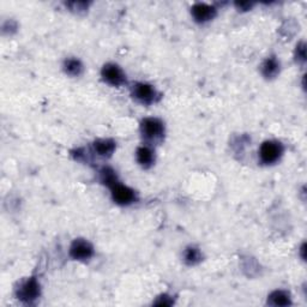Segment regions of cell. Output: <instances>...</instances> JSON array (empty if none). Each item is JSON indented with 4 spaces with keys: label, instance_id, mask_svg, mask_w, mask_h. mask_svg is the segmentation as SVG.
Masks as SVG:
<instances>
[{
    "label": "cell",
    "instance_id": "obj_1",
    "mask_svg": "<svg viewBox=\"0 0 307 307\" xmlns=\"http://www.w3.org/2000/svg\"><path fill=\"white\" fill-rule=\"evenodd\" d=\"M282 153H283V148L279 142H264L259 150L260 161L265 165H270V163L276 162L281 157Z\"/></svg>",
    "mask_w": 307,
    "mask_h": 307
},
{
    "label": "cell",
    "instance_id": "obj_2",
    "mask_svg": "<svg viewBox=\"0 0 307 307\" xmlns=\"http://www.w3.org/2000/svg\"><path fill=\"white\" fill-rule=\"evenodd\" d=\"M165 132V126L161 120L156 118H148L142 123V133L148 139H158L162 137Z\"/></svg>",
    "mask_w": 307,
    "mask_h": 307
},
{
    "label": "cell",
    "instance_id": "obj_3",
    "mask_svg": "<svg viewBox=\"0 0 307 307\" xmlns=\"http://www.w3.org/2000/svg\"><path fill=\"white\" fill-rule=\"evenodd\" d=\"M112 197L114 199V202H117L120 205H128L131 204L132 202H134L136 196H134V191L131 190L130 187L125 186V185H121L119 182H115L112 186Z\"/></svg>",
    "mask_w": 307,
    "mask_h": 307
},
{
    "label": "cell",
    "instance_id": "obj_4",
    "mask_svg": "<svg viewBox=\"0 0 307 307\" xmlns=\"http://www.w3.org/2000/svg\"><path fill=\"white\" fill-rule=\"evenodd\" d=\"M94 249L91 244L83 239H78L72 242L71 249H70V255L74 259L77 260H87L93 256Z\"/></svg>",
    "mask_w": 307,
    "mask_h": 307
},
{
    "label": "cell",
    "instance_id": "obj_5",
    "mask_svg": "<svg viewBox=\"0 0 307 307\" xmlns=\"http://www.w3.org/2000/svg\"><path fill=\"white\" fill-rule=\"evenodd\" d=\"M102 77L107 83H109L110 85H115V87H119L126 79L123 70L118 65H114V64H107L103 66Z\"/></svg>",
    "mask_w": 307,
    "mask_h": 307
},
{
    "label": "cell",
    "instance_id": "obj_6",
    "mask_svg": "<svg viewBox=\"0 0 307 307\" xmlns=\"http://www.w3.org/2000/svg\"><path fill=\"white\" fill-rule=\"evenodd\" d=\"M40 295V284L37 283V281L35 279H30L28 281H26L24 283L21 285L20 290H18V296H20L21 300L26 301V303H30V301L37 299V296Z\"/></svg>",
    "mask_w": 307,
    "mask_h": 307
},
{
    "label": "cell",
    "instance_id": "obj_7",
    "mask_svg": "<svg viewBox=\"0 0 307 307\" xmlns=\"http://www.w3.org/2000/svg\"><path fill=\"white\" fill-rule=\"evenodd\" d=\"M215 15H216V10L211 5L199 2V4L193 5L192 7L193 18L199 23L208 22V21L212 20L215 17Z\"/></svg>",
    "mask_w": 307,
    "mask_h": 307
},
{
    "label": "cell",
    "instance_id": "obj_8",
    "mask_svg": "<svg viewBox=\"0 0 307 307\" xmlns=\"http://www.w3.org/2000/svg\"><path fill=\"white\" fill-rule=\"evenodd\" d=\"M133 95L142 103H152L156 98V90L147 83H138L133 89Z\"/></svg>",
    "mask_w": 307,
    "mask_h": 307
},
{
    "label": "cell",
    "instance_id": "obj_9",
    "mask_svg": "<svg viewBox=\"0 0 307 307\" xmlns=\"http://www.w3.org/2000/svg\"><path fill=\"white\" fill-rule=\"evenodd\" d=\"M94 149L100 156H110L115 150V143L110 139H100L94 143Z\"/></svg>",
    "mask_w": 307,
    "mask_h": 307
},
{
    "label": "cell",
    "instance_id": "obj_10",
    "mask_svg": "<svg viewBox=\"0 0 307 307\" xmlns=\"http://www.w3.org/2000/svg\"><path fill=\"white\" fill-rule=\"evenodd\" d=\"M155 156H154L153 150L148 147H141L137 150V161L139 165L143 167H149L153 165Z\"/></svg>",
    "mask_w": 307,
    "mask_h": 307
},
{
    "label": "cell",
    "instance_id": "obj_11",
    "mask_svg": "<svg viewBox=\"0 0 307 307\" xmlns=\"http://www.w3.org/2000/svg\"><path fill=\"white\" fill-rule=\"evenodd\" d=\"M280 71V63L275 58H269L264 61L262 66V72L265 77L273 78L279 74Z\"/></svg>",
    "mask_w": 307,
    "mask_h": 307
},
{
    "label": "cell",
    "instance_id": "obj_12",
    "mask_svg": "<svg viewBox=\"0 0 307 307\" xmlns=\"http://www.w3.org/2000/svg\"><path fill=\"white\" fill-rule=\"evenodd\" d=\"M269 303L274 306H287L290 304V298L288 293L283 290H276L269 296Z\"/></svg>",
    "mask_w": 307,
    "mask_h": 307
},
{
    "label": "cell",
    "instance_id": "obj_13",
    "mask_svg": "<svg viewBox=\"0 0 307 307\" xmlns=\"http://www.w3.org/2000/svg\"><path fill=\"white\" fill-rule=\"evenodd\" d=\"M64 67H65L66 74L71 75V76H78L83 70L82 64H80L78 59H69V60L65 61Z\"/></svg>",
    "mask_w": 307,
    "mask_h": 307
},
{
    "label": "cell",
    "instance_id": "obj_14",
    "mask_svg": "<svg viewBox=\"0 0 307 307\" xmlns=\"http://www.w3.org/2000/svg\"><path fill=\"white\" fill-rule=\"evenodd\" d=\"M185 260L188 264H196L201 260V252L195 247H188L185 252Z\"/></svg>",
    "mask_w": 307,
    "mask_h": 307
},
{
    "label": "cell",
    "instance_id": "obj_15",
    "mask_svg": "<svg viewBox=\"0 0 307 307\" xmlns=\"http://www.w3.org/2000/svg\"><path fill=\"white\" fill-rule=\"evenodd\" d=\"M102 181L104 182V184H107L108 186L110 187L113 184H115L117 182V176H115L114 171H112L110 168H104L103 171H102Z\"/></svg>",
    "mask_w": 307,
    "mask_h": 307
},
{
    "label": "cell",
    "instance_id": "obj_16",
    "mask_svg": "<svg viewBox=\"0 0 307 307\" xmlns=\"http://www.w3.org/2000/svg\"><path fill=\"white\" fill-rule=\"evenodd\" d=\"M296 56H298V60L305 61V58H306L305 44H301L296 47Z\"/></svg>",
    "mask_w": 307,
    "mask_h": 307
},
{
    "label": "cell",
    "instance_id": "obj_17",
    "mask_svg": "<svg viewBox=\"0 0 307 307\" xmlns=\"http://www.w3.org/2000/svg\"><path fill=\"white\" fill-rule=\"evenodd\" d=\"M236 6L242 10H249V9H251L252 4L251 2H236Z\"/></svg>",
    "mask_w": 307,
    "mask_h": 307
}]
</instances>
